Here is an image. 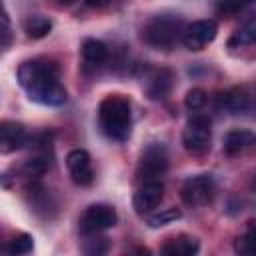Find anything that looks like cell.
I'll return each mask as SVG.
<instances>
[{
    "instance_id": "obj_1",
    "label": "cell",
    "mask_w": 256,
    "mask_h": 256,
    "mask_svg": "<svg viewBox=\"0 0 256 256\" xmlns=\"http://www.w3.org/2000/svg\"><path fill=\"white\" fill-rule=\"evenodd\" d=\"M16 78L26 90L28 98L42 106H62L68 98V92L58 78V66L52 60H24L18 66Z\"/></svg>"
},
{
    "instance_id": "obj_2",
    "label": "cell",
    "mask_w": 256,
    "mask_h": 256,
    "mask_svg": "<svg viewBox=\"0 0 256 256\" xmlns=\"http://www.w3.org/2000/svg\"><path fill=\"white\" fill-rule=\"evenodd\" d=\"M98 124L106 138L124 142L130 136L132 112L130 102L122 94H108L98 106Z\"/></svg>"
},
{
    "instance_id": "obj_3",
    "label": "cell",
    "mask_w": 256,
    "mask_h": 256,
    "mask_svg": "<svg viewBox=\"0 0 256 256\" xmlns=\"http://www.w3.org/2000/svg\"><path fill=\"white\" fill-rule=\"evenodd\" d=\"M184 20L176 14H158L150 18L142 28V40L156 50H168L184 34Z\"/></svg>"
},
{
    "instance_id": "obj_4",
    "label": "cell",
    "mask_w": 256,
    "mask_h": 256,
    "mask_svg": "<svg viewBox=\"0 0 256 256\" xmlns=\"http://www.w3.org/2000/svg\"><path fill=\"white\" fill-rule=\"evenodd\" d=\"M212 134H210V118L194 112V116L188 120L184 132H182V146L186 152L200 156L210 150Z\"/></svg>"
},
{
    "instance_id": "obj_5",
    "label": "cell",
    "mask_w": 256,
    "mask_h": 256,
    "mask_svg": "<svg viewBox=\"0 0 256 256\" xmlns=\"http://www.w3.org/2000/svg\"><path fill=\"white\" fill-rule=\"evenodd\" d=\"M168 170V152L162 144H150L142 150L140 162L136 168L138 180H158Z\"/></svg>"
},
{
    "instance_id": "obj_6",
    "label": "cell",
    "mask_w": 256,
    "mask_h": 256,
    "mask_svg": "<svg viewBox=\"0 0 256 256\" xmlns=\"http://www.w3.org/2000/svg\"><path fill=\"white\" fill-rule=\"evenodd\" d=\"M180 196H182V202L190 208L206 206L214 198V180H212V176L210 174L190 176L188 180H184V184L180 188Z\"/></svg>"
},
{
    "instance_id": "obj_7",
    "label": "cell",
    "mask_w": 256,
    "mask_h": 256,
    "mask_svg": "<svg viewBox=\"0 0 256 256\" xmlns=\"http://www.w3.org/2000/svg\"><path fill=\"white\" fill-rule=\"evenodd\" d=\"M118 216L116 210L108 204H92L84 210V214L80 216V232L84 236L88 234H98L102 230H108L116 224Z\"/></svg>"
},
{
    "instance_id": "obj_8",
    "label": "cell",
    "mask_w": 256,
    "mask_h": 256,
    "mask_svg": "<svg viewBox=\"0 0 256 256\" xmlns=\"http://www.w3.org/2000/svg\"><path fill=\"white\" fill-rule=\"evenodd\" d=\"M218 34V24L210 18L206 20H196L192 24H188L184 28V34H182V44L188 48V50H202L204 46H208Z\"/></svg>"
},
{
    "instance_id": "obj_9",
    "label": "cell",
    "mask_w": 256,
    "mask_h": 256,
    "mask_svg": "<svg viewBox=\"0 0 256 256\" xmlns=\"http://www.w3.org/2000/svg\"><path fill=\"white\" fill-rule=\"evenodd\" d=\"M164 198V186L160 180H146L138 186V190L132 196V206L136 210V214L144 216L148 212H152Z\"/></svg>"
},
{
    "instance_id": "obj_10",
    "label": "cell",
    "mask_w": 256,
    "mask_h": 256,
    "mask_svg": "<svg viewBox=\"0 0 256 256\" xmlns=\"http://www.w3.org/2000/svg\"><path fill=\"white\" fill-rule=\"evenodd\" d=\"M66 166L68 172L72 176V180L78 186H90L94 180V170H92V162H90V154L82 148H74L68 152L66 156Z\"/></svg>"
},
{
    "instance_id": "obj_11",
    "label": "cell",
    "mask_w": 256,
    "mask_h": 256,
    "mask_svg": "<svg viewBox=\"0 0 256 256\" xmlns=\"http://www.w3.org/2000/svg\"><path fill=\"white\" fill-rule=\"evenodd\" d=\"M26 142V128L16 120H2L0 124V152L10 154L24 146Z\"/></svg>"
},
{
    "instance_id": "obj_12",
    "label": "cell",
    "mask_w": 256,
    "mask_h": 256,
    "mask_svg": "<svg viewBox=\"0 0 256 256\" xmlns=\"http://www.w3.org/2000/svg\"><path fill=\"white\" fill-rule=\"evenodd\" d=\"M198 250H200L198 238L188 236V234L172 236V238H168V240L160 246V252L166 254V256H192V254H196Z\"/></svg>"
},
{
    "instance_id": "obj_13",
    "label": "cell",
    "mask_w": 256,
    "mask_h": 256,
    "mask_svg": "<svg viewBox=\"0 0 256 256\" xmlns=\"http://www.w3.org/2000/svg\"><path fill=\"white\" fill-rule=\"evenodd\" d=\"M218 106L230 114L244 112L250 106V94L244 86H234V88H230L218 96Z\"/></svg>"
},
{
    "instance_id": "obj_14",
    "label": "cell",
    "mask_w": 256,
    "mask_h": 256,
    "mask_svg": "<svg viewBox=\"0 0 256 256\" xmlns=\"http://www.w3.org/2000/svg\"><path fill=\"white\" fill-rule=\"evenodd\" d=\"M172 72L166 70V68H160V70H152L148 76H146V92L152 100H162L166 98V94L170 92L172 88Z\"/></svg>"
},
{
    "instance_id": "obj_15",
    "label": "cell",
    "mask_w": 256,
    "mask_h": 256,
    "mask_svg": "<svg viewBox=\"0 0 256 256\" xmlns=\"http://www.w3.org/2000/svg\"><path fill=\"white\" fill-rule=\"evenodd\" d=\"M252 144H256V136L250 130H230L224 136L222 148L226 154H238V152L250 148Z\"/></svg>"
},
{
    "instance_id": "obj_16",
    "label": "cell",
    "mask_w": 256,
    "mask_h": 256,
    "mask_svg": "<svg viewBox=\"0 0 256 256\" xmlns=\"http://www.w3.org/2000/svg\"><path fill=\"white\" fill-rule=\"evenodd\" d=\"M82 58H84L88 64L98 66V64H102V62H106V58H108V48H106L104 42H100V40H96V38H86V40L82 42Z\"/></svg>"
},
{
    "instance_id": "obj_17",
    "label": "cell",
    "mask_w": 256,
    "mask_h": 256,
    "mask_svg": "<svg viewBox=\"0 0 256 256\" xmlns=\"http://www.w3.org/2000/svg\"><path fill=\"white\" fill-rule=\"evenodd\" d=\"M22 26H24L26 36H28V38H34V40L48 36L50 30H52V22H50L46 16H42V14H32V16H28Z\"/></svg>"
},
{
    "instance_id": "obj_18",
    "label": "cell",
    "mask_w": 256,
    "mask_h": 256,
    "mask_svg": "<svg viewBox=\"0 0 256 256\" xmlns=\"http://www.w3.org/2000/svg\"><path fill=\"white\" fill-rule=\"evenodd\" d=\"M256 42V12L234 32L230 38V46H244V44H254Z\"/></svg>"
},
{
    "instance_id": "obj_19",
    "label": "cell",
    "mask_w": 256,
    "mask_h": 256,
    "mask_svg": "<svg viewBox=\"0 0 256 256\" xmlns=\"http://www.w3.org/2000/svg\"><path fill=\"white\" fill-rule=\"evenodd\" d=\"M34 248V238L26 232H20L16 234L12 240H8V244L4 246V250L12 256H24V254H30Z\"/></svg>"
},
{
    "instance_id": "obj_20",
    "label": "cell",
    "mask_w": 256,
    "mask_h": 256,
    "mask_svg": "<svg viewBox=\"0 0 256 256\" xmlns=\"http://www.w3.org/2000/svg\"><path fill=\"white\" fill-rule=\"evenodd\" d=\"M236 252L244 256H256V224L250 226L238 240H236Z\"/></svg>"
},
{
    "instance_id": "obj_21",
    "label": "cell",
    "mask_w": 256,
    "mask_h": 256,
    "mask_svg": "<svg viewBox=\"0 0 256 256\" xmlns=\"http://www.w3.org/2000/svg\"><path fill=\"white\" fill-rule=\"evenodd\" d=\"M182 218V210H178V208H166V210H162V212H158V214H152V216H148V226L150 228H160V226H166V224H170V222H176V220H180Z\"/></svg>"
},
{
    "instance_id": "obj_22",
    "label": "cell",
    "mask_w": 256,
    "mask_h": 256,
    "mask_svg": "<svg viewBox=\"0 0 256 256\" xmlns=\"http://www.w3.org/2000/svg\"><path fill=\"white\" fill-rule=\"evenodd\" d=\"M108 248H110L108 238H104V236H96V234H88V240H84V246H82L84 254H88V256H100V254H106Z\"/></svg>"
},
{
    "instance_id": "obj_23",
    "label": "cell",
    "mask_w": 256,
    "mask_h": 256,
    "mask_svg": "<svg viewBox=\"0 0 256 256\" xmlns=\"http://www.w3.org/2000/svg\"><path fill=\"white\" fill-rule=\"evenodd\" d=\"M46 170H48V162H46V158H42V156H32V158H28V160L22 164V172H24V176H28V178H40Z\"/></svg>"
},
{
    "instance_id": "obj_24",
    "label": "cell",
    "mask_w": 256,
    "mask_h": 256,
    "mask_svg": "<svg viewBox=\"0 0 256 256\" xmlns=\"http://www.w3.org/2000/svg\"><path fill=\"white\" fill-rule=\"evenodd\" d=\"M208 102V94L202 90V88H190L186 92V98H184V104L188 110L192 112H200Z\"/></svg>"
},
{
    "instance_id": "obj_25",
    "label": "cell",
    "mask_w": 256,
    "mask_h": 256,
    "mask_svg": "<svg viewBox=\"0 0 256 256\" xmlns=\"http://www.w3.org/2000/svg\"><path fill=\"white\" fill-rule=\"evenodd\" d=\"M240 6H242V0H220L218 10L224 12V14H234Z\"/></svg>"
},
{
    "instance_id": "obj_26",
    "label": "cell",
    "mask_w": 256,
    "mask_h": 256,
    "mask_svg": "<svg viewBox=\"0 0 256 256\" xmlns=\"http://www.w3.org/2000/svg\"><path fill=\"white\" fill-rule=\"evenodd\" d=\"M2 22H4V30H2L4 42H2V48H8V46H10V38H12V32H10V20H8V14H6V12H4V16H2Z\"/></svg>"
},
{
    "instance_id": "obj_27",
    "label": "cell",
    "mask_w": 256,
    "mask_h": 256,
    "mask_svg": "<svg viewBox=\"0 0 256 256\" xmlns=\"http://www.w3.org/2000/svg\"><path fill=\"white\" fill-rule=\"evenodd\" d=\"M110 0H86V4L88 6H94V8H102V6H106Z\"/></svg>"
},
{
    "instance_id": "obj_28",
    "label": "cell",
    "mask_w": 256,
    "mask_h": 256,
    "mask_svg": "<svg viewBox=\"0 0 256 256\" xmlns=\"http://www.w3.org/2000/svg\"><path fill=\"white\" fill-rule=\"evenodd\" d=\"M52 2H54L56 6H70L74 0H52Z\"/></svg>"
},
{
    "instance_id": "obj_29",
    "label": "cell",
    "mask_w": 256,
    "mask_h": 256,
    "mask_svg": "<svg viewBox=\"0 0 256 256\" xmlns=\"http://www.w3.org/2000/svg\"><path fill=\"white\" fill-rule=\"evenodd\" d=\"M252 188L256 190V176H254V180H252Z\"/></svg>"
},
{
    "instance_id": "obj_30",
    "label": "cell",
    "mask_w": 256,
    "mask_h": 256,
    "mask_svg": "<svg viewBox=\"0 0 256 256\" xmlns=\"http://www.w3.org/2000/svg\"><path fill=\"white\" fill-rule=\"evenodd\" d=\"M242 2H252V0H242Z\"/></svg>"
}]
</instances>
